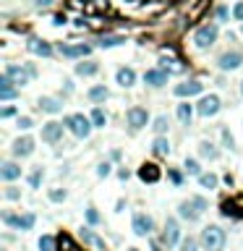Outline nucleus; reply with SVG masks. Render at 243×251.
Returning a JSON list of instances; mask_svg holds the SVG:
<instances>
[{
    "label": "nucleus",
    "mask_w": 243,
    "mask_h": 251,
    "mask_svg": "<svg viewBox=\"0 0 243 251\" xmlns=\"http://www.w3.org/2000/svg\"><path fill=\"white\" fill-rule=\"evenodd\" d=\"M63 126L71 131L76 139H87L89 134H92V128H94V123H92V118H87V115H81V113H73V115H68L66 120H63Z\"/></svg>",
    "instance_id": "nucleus-1"
},
{
    "label": "nucleus",
    "mask_w": 243,
    "mask_h": 251,
    "mask_svg": "<svg viewBox=\"0 0 243 251\" xmlns=\"http://www.w3.org/2000/svg\"><path fill=\"white\" fill-rule=\"evenodd\" d=\"M201 246L207 251H222L225 249V230L220 225H207L201 230Z\"/></svg>",
    "instance_id": "nucleus-2"
},
{
    "label": "nucleus",
    "mask_w": 243,
    "mask_h": 251,
    "mask_svg": "<svg viewBox=\"0 0 243 251\" xmlns=\"http://www.w3.org/2000/svg\"><path fill=\"white\" fill-rule=\"evenodd\" d=\"M204 212H207V199H201V196H191V199L180 202L178 207V215L183 220H199Z\"/></svg>",
    "instance_id": "nucleus-3"
},
{
    "label": "nucleus",
    "mask_w": 243,
    "mask_h": 251,
    "mask_svg": "<svg viewBox=\"0 0 243 251\" xmlns=\"http://www.w3.org/2000/svg\"><path fill=\"white\" fill-rule=\"evenodd\" d=\"M3 73L8 76V79L16 84V87H24V84H29V81L37 76V68H34V66H13V63H8Z\"/></svg>",
    "instance_id": "nucleus-4"
},
{
    "label": "nucleus",
    "mask_w": 243,
    "mask_h": 251,
    "mask_svg": "<svg viewBox=\"0 0 243 251\" xmlns=\"http://www.w3.org/2000/svg\"><path fill=\"white\" fill-rule=\"evenodd\" d=\"M217 26L215 24H204V26H199L196 29V34H194V42H196V47L199 50H207V47H212V45L217 42Z\"/></svg>",
    "instance_id": "nucleus-5"
},
{
    "label": "nucleus",
    "mask_w": 243,
    "mask_h": 251,
    "mask_svg": "<svg viewBox=\"0 0 243 251\" xmlns=\"http://www.w3.org/2000/svg\"><path fill=\"white\" fill-rule=\"evenodd\" d=\"M3 223L11 225V228H16V230H32L34 223H37V217L32 215V212H29V215H11V212H5Z\"/></svg>",
    "instance_id": "nucleus-6"
},
{
    "label": "nucleus",
    "mask_w": 243,
    "mask_h": 251,
    "mask_svg": "<svg viewBox=\"0 0 243 251\" xmlns=\"http://www.w3.org/2000/svg\"><path fill=\"white\" fill-rule=\"evenodd\" d=\"M126 120H128V126H131L133 131H139V128H144L149 123V113L144 108H131L126 113Z\"/></svg>",
    "instance_id": "nucleus-7"
},
{
    "label": "nucleus",
    "mask_w": 243,
    "mask_h": 251,
    "mask_svg": "<svg viewBox=\"0 0 243 251\" xmlns=\"http://www.w3.org/2000/svg\"><path fill=\"white\" fill-rule=\"evenodd\" d=\"M60 139H63V123H55V120H50V123L42 126V141L58 144Z\"/></svg>",
    "instance_id": "nucleus-8"
},
{
    "label": "nucleus",
    "mask_w": 243,
    "mask_h": 251,
    "mask_svg": "<svg viewBox=\"0 0 243 251\" xmlns=\"http://www.w3.org/2000/svg\"><path fill=\"white\" fill-rule=\"evenodd\" d=\"M196 110H199V115H201V118H212V115H217V113H220V97H217V94L204 97Z\"/></svg>",
    "instance_id": "nucleus-9"
},
{
    "label": "nucleus",
    "mask_w": 243,
    "mask_h": 251,
    "mask_svg": "<svg viewBox=\"0 0 243 251\" xmlns=\"http://www.w3.org/2000/svg\"><path fill=\"white\" fill-rule=\"evenodd\" d=\"M180 241V228H178V223H176V220H168V223H165V233H162V243H165V246H168V249H173V246H176V243Z\"/></svg>",
    "instance_id": "nucleus-10"
},
{
    "label": "nucleus",
    "mask_w": 243,
    "mask_h": 251,
    "mask_svg": "<svg viewBox=\"0 0 243 251\" xmlns=\"http://www.w3.org/2000/svg\"><path fill=\"white\" fill-rule=\"evenodd\" d=\"M241 63H243V55L241 52H222L220 55V60H217V66L222 68V71H235V68H241Z\"/></svg>",
    "instance_id": "nucleus-11"
},
{
    "label": "nucleus",
    "mask_w": 243,
    "mask_h": 251,
    "mask_svg": "<svg viewBox=\"0 0 243 251\" xmlns=\"http://www.w3.org/2000/svg\"><path fill=\"white\" fill-rule=\"evenodd\" d=\"M155 230V220L149 215H133V233L136 235H149Z\"/></svg>",
    "instance_id": "nucleus-12"
},
{
    "label": "nucleus",
    "mask_w": 243,
    "mask_h": 251,
    "mask_svg": "<svg viewBox=\"0 0 243 251\" xmlns=\"http://www.w3.org/2000/svg\"><path fill=\"white\" fill-rule=\"evenodd\" d=\"M92 47L89 45H60V55L63 58H87Z\"/></svg>",
    "instance_id": "nucleus-13"
},
{
    "label": "nucleus",
    "mask_w": 243,
    "mask_h": 251,
    "mask_svg": "<svg viewBox=\"0 0 243 251\" xmlns=\"http://www.w3.org/2000/svg\"><path fill=\"white\" fill-rule=\"evenodd\" d=\"M139 178L144 181V183H157V181L162 178V173H159V167H157V165L147 162V165H141V167H139Z\"/></svg>",
    "instance_id": "nucleus-14"
},
{
    "label": "nucleus",
    "mask_w": 243,
    "mask_h": 251,
    "mask_svg": "<svg viewBox=\"0 0 243 251\" xmlns=\"http://www.w3.org/2000/svg\"><path fill=\"white\" fill-rule=\"evenodd\" d=\"M199 92H204V84L201 81H183V84H178V87H176L178 97H194Z\"/></svg>",
    "instance_id": "nucleus-15"
},
{
    "label": "nucleus",
    "mask_w": 243,
    "mask_h": 251,
    "mask_svg": "<svg viewBox=\"0 0 243 251\" xmlns=\"http://www.w3.org/2000/svg\"><path fill=\"white\" fill-rule=\"evenodd\" d=\"M144 81L149 87H162V84H168V71L165 68H152V71L144 73Z\"/></svg>",
    "instance_id": "nucleus-16"
},
{
    "label": "nucleus",
    "mask_w": 243,
    "mask_h": 251,
    "mask_svg": "<svg viewBox=\"0 0 243 251\" xmlns=\"http://www.w3.org/2000/svg\"><path fill=\"white\" fill-rule=\"evenodd\" d=\"M32 152H34V139L24 136V139H16V141H13V155H16V157H29Z\"/></svg>",
    "instance_id": "nucleus-17"
},
{
    "label": "nucleus",
    "mask_w": 243,
    "mask_h": 251,
    "mask_svg": "<svg viewBox=\"0 0 243 251\" xmlns=\"http://www.w3.org/2000/svg\"><path fill=\"white\" fill-rule=\"evenodd\" d=\"M222 217H233V220H243V204L238 202H222Z\"/></svg>",
    "instance_id": "nucleus-18"
},
{
    "label": "nucleus",
    "mask_w": 243,
    "mask_h": 251,
    "mask_svg": "<svg viewBox=\"0 0 243 251\" xmlns=\"http://www.w3.org/2000/svg\"><path fill=\"white\" fill-rule=\"evenodd\" d=\"M16 97V84H13L8 76H0V100H13Z\"/></svg>",
    "instance_id": "nucleus-19"
},
{
    "label": "nucleus",
    "mask_w": 243,
    "mask_h": 251,
    "mask_svg": "<svg viewBox=\"0 0 243 251\" xmlns=\"http://www.w3.org/2000/svg\"><path fill=\"white\" fill-rule=\"evenodd\" d=\"M26 47L32 50L34 55H42V58H50V55H52V47H50L47 42H42V40H29Z\"/></svg>",
    "instance_id": "nucleus-20"
},
{
    "label": "nucleus",
    "mask_w": 243,
    "mask_h": 251,
    "mask_svg": "<svg viewBox=\"0 0 243 251\" xmlns=\"http://www.w3.org/2000/svg\"><path fill=\"white\" fill-rule=\"evenodd\" d=\"M21 176V167L16 162H3L0 165V178L3 181H16Z\"/></svg>",
    "instance_id": "nucleus-21"
},
{
    "label": "nucleus",
    "mask_w": 243,
    "mask_h": 251,
    "mask_svg": "<svg viewBox=\"0 0 243 251\" xmlns=\"http://www.w3.org/2000/svg\"><path fill=\"white\" fill-rule=\"evenodd\" d=\"M40 108H42L44 113H50V115H55V113L63 110V102L55 100V97H42V100H40Z\"/></svg>",
    "instance_id": "nucleus-22"
},
{
    "label": "nucleus",
    "mask_w": 243,
    "mask_h": 251,
    "mask_svg": "<svg viewBox=\"0 0 243 251\" xmlns=\"http://www.w3.org/2000/svg\"><path fill=\"white\" fill-rule=\"evenodd\" d=\"M115 79H118V84H120L123 89H128V87H133V81H136V73H133V68H120Z\"/></svg>",
    "instance_id": "nucleus-23"
},
{
    "label": "nucleus",
    "mask_w": 243,
    "mask_h": 251,
    "mask_svg": "<svg viewBox=\"0 0 243 251\" xmlns=\"http://www.w3.org/2000/svg\"><path fill=\"white\" fill-rule=\"evenodd\" d=\"M191 118H194V108H191V105H178V120H180V123H183V126H191Z\"/></svg>",
    "instance_id": "nucleus-24"
},
{
    "label": "nucleus",
    "mask_w": 243,
    "mask_h": 251,
    "mask_svg": "<svg viewBox=\"0 0 243 251\" xmlns=\"http://www.w3.org/2000/svg\"><path fill=\"white\" fill-rule=\"evenodd\" d=\"M87 97H89L92 102H105V100L110 97V92H108L105 87H92V89L87 92Z\"/></svg>",
    "instance_id": "nucleus-25"
},
{
    "label": "nucleus",
    "mask_w": 243,
    "mask_h": 251,
    "mask_svg": "<svg viewBox=\"0 0 243 251\" xmlns=\"http://www.w3.org/2000/svg\"><path fill=\"white\" fill-rule=\"evenodd\" d=\"M97 71H100V66H97L94 60H87V63L76 66V73H79V76H94Z\"/></svg>",
    "instance_id": "nucleus-26"
},
{
    "label": "nucleus",
    "mask_w": 243,
    "mask_h": 251,
    "mask_svg": "<svg viewBox=\"0 0 243 251\" xmlns=\"http://www.w3.org/2000/svg\"><path fill=\"white\" fill-rule=\"evenodd\" d=\"M81 238H84V243H89V246H94V249H105V241L97 238V235L89 230V228H84V230H81Z\"/></svg>",
    "instance_id": "nucleus-27"
},
{
    "label": "nucleus",
    "mask_w": 243,
    "mask_h": 251,
    "mask_svg": "<svg viewBox=\"0 0 243 251\" xmlns=\"http://www.w3.org/2000/svg\"><path fill=\"white\" fill-rule=\"evenodd\" d=\"M152 149H155V155H159V157H168L170 155V141L168 139H155V144H152Z\"/></svg>",
    "instance_id": "nucleus-28"
},
{
    "label": "nucleus",
    "mask_w": 243,
    "mask_h": 251,
    "mask_svg": "<svg viewBox=\"0 0 243 251\" xmlns=\"http://www.w3.org/2000/svg\"><path fill=\"white\" fill-rule=\"evenodd\" d=\"M199 183H201V188H217V183H220V178L215 176V173H201L199 176Z\"/></svg>",
    "instance_id": "nucleus-29"
},
{
    "label": "nucleus",
    "mask_w": 243,
    "mask_h": 251,
    "mask_svg": "<svg viewBox=\"0 0 243 251\" xmlns=\"http://www.w3.org/2000/svg\"><path fill=\"white\" fill-rule=\"evenodd\" d=\"M123 42H126V37L108 34V37H102V40H100V47H118V45H123Z\"/></svg>",
    "instance_id": "nucleus-30"
},
{
    "label": "nucleus",
    "mask_w": 243,
    "mask_h": 251,
    "mask_svg": "<svg viewBox=\"0 0 243 251\" xmlns=\"http://www.w3.org/2000/svg\"><path fill=\"white\" fill-rule=\"evenodd\" d=\"M199 152H201V157H207V160H217V149H215V144H212V141H201Z\"/></svg>",
    "instance_id": "nucleus-31"
},
{
    "label": "nucleus",
    "mask_w": 243,
    "mask_h": 251,
    "mask_svg": "<svg viewBox=\"0 0 243 251\" xmlns=\"http://www.w3.org/2000/svg\"><path fill=\"white\" fill-rule=\"evenodd\" d=\"M92 123H94L97 128H105V123H108V115H105V110H100V108L92 110Z\"/></svg>",
    "instance_id": "nucleus-32"
},
{
    "label": "nucleus",
    "mask_w": 243,
    "mask_h": 251,
    "mask_svg": "<svg viewBox=\"0 0 243 251\" xmlns=\"http://www.w3.org/2000/svg\"><path fill=\"white\" fill-rule=\"evenodd\" d=\"M60 251H81L79 246H76V243H73V238H71V235H60Z\"/></svg>",
    "instance_id": "nucleus-33"
},
{
    "label": "nucleus",
    "mask_w": 243,
    "mask_h": 251,
    "mask_svg": "<svg viewBox=\"0 0 243 251\" xmlns=\"http://www.w3.org/2000/svg\"><path fill=\"white\" fill-rule=\"evenodd\" d=\"M186 173H188V176H201V167H199V162H196V160H191V157H188L186 160Z\"/></svg>",
    "instance_id": "nucleus-34"
},
{
    "label": "nucleus",
    "mask_w": 243,
    "mask_h": 251,
    "mask_svg": "<svg viewBox=\"0 0 243 251\" xmlns=\"http://www.w3.org/2000/svg\"><path fill=\"white\" fill-rule=\"evenodd\" d=\"M40 251H55V238H52V235H42L40 238Z\"/></svg>",
    "instance_id": "nucleus-35"
},
{
    "label": "nucleus",
    "mask_w": 243,
    "mask_h": 251,
    "mask_svg": "<svg viewBox=\"0 0 243 251\" xmlns=\"http://www.w3.org/2000/svg\"><path fill=\"white\" fill-rule=\"evenodd\" d=\"M152 128H155L157 134H165V131H168V115H159V118L155 120V126H152Z\"/></svg>",
    "instance_id": "nucleus-36"
},
{
    "label": "nucleus",
    "mask_w": 243,
    "mask_h": 251,
    "mask_svg": "<svg viewBox=\"0 0 243 251\" xmlns=\"http://www.w3.org/2000/svg\"><path fill=\"white\" fill-rule=\"evenodd\" d=\"M40 181H42V167H37L32 176H29V186H32V188H40Z\"/></svg>",
    "instance_id": "nucleus-37"
},
{
    "label": "nucleus",
    "mask_w": 243,
    "mask_h": 251,
    "mask_svg": "<svg viewBox=\"0 0 243 251\" xmlns=\"http://www.w3.org/2000/svg\"><path fill=\"white\" fill-rule=\"evenodd\" d=\"M110 173H112V165L110 162H102L100 167H97V176H100V178H108Z\"/></svg>",
    "instance_id": "nucleus-38"
},
{
    "label": "nucleus",
    "mask_w": 243,
    "mask_h": 251,
    "mask_svg": "<svg viewBox=\"0 0 243 251\" xmlns=\"http://www.w3.org/2000/svg\"><path fill=\"white\" fill-rule=\"evenodd\" d=\"M87 220H89V225H97V223H100V215H97V209H94V207H89V209H87Z\"/></svg>",
    "instance_id": "nucleus-39"
},
{
    "label": "nucleus",
    "mask_w": 243,
    "mask_h": 251,
    "mask_svg": "<svg viewBox=\"0 0 243 251\" xmlns=\"http://www.w3.org/2000/svg\"><path fill=\"white\" fill-rule=\"evenodd\" d=\"M180 251H196V241L194 238H186L183 243H180Z\"/></svg>",
    "instance_id": "nucleus-40"
},
{
    "label": "nucleus",
    "mask_w": 243,
    "mask_h": 251,
    "mask_svg": "<svg viewBox=\"0 0 243 251\" xmlns=\"http://www.w3.org/2000/svg\"><path fill=\"white\" fill-rule=\"evenodd\" d=\"M233 19H235V21H243V0L233 8Z\"/></svg>",
    "instance_id": "nucleus-41"
},
{
    "label": "nucleus",
    "mask_w": 243,
    "mask_h": 251,
    "mask_svg": "<svg viewBox=\"0 0 243 251\" xmlns=\"http://www.w3.org/2000/svg\"><path fill=\"white\" fill-rule=\"evenodd\" d=\"M168 176H170V181H173V183H176V186H180V183H183V176H180L178 170H170Z\"/></svg>",
    "instance_id": "nucleus-42"
},
{
    "label": "nucleus",
    "mask_w": 243,
    "mask_h": 251,
    "mask_svg": "<svg viewBox=\"0 0 243 251\" xmlns=\"http://www.w3.org/2000/svg\"><path fill=\"white\" fill-rule=\"evenodd\" d=\"M50 199H52V202H63V199H66V191L55 188V191H50Z\"/></svg>",
    "instance_id": "nucleus-43"
},
{
    "label": "nucleus",
    "mask_w": 243,
    "mask_h": 251,
    "mask_svg": "<svg viewBox=\"0 0 243 251\" xmlns=\"http://www.w3.org/2000/svg\"><path fill=\"white\" fill-rule=\"evenodd\" d=\"M222 139H225V147H227V149H235V141H233L230 131H222Z\"/></svg>",
    "instance_id": "nucleus-44"
},
{
    "label": "nucleus",
    "mask_w": 243,
    "mask_h": 251,
    "mask_svg": "<svg viewBox=\"0 0 243 251\" xmlns=\"http://www.w3.org/2000/svg\"><path fill=\"white\" fill-rule=\"evenodd\" d=\"M19 128H24V131H26V128H32V118H19Z\"/></svg>",
    "instance_id": "nucleus-45"
},
{
    "label": "nucleus",
    "mask_w": 243,
    "mask_h": 251,
    "mask_svg": "<svg viewBox=\"0 0 243 251\" xmlns=\"http://www.w3.org/2000/svg\"><path fill=\"white\" fill-rule=\"evenodd\" d=\"M13 113H16V108H3V110H0V118H11Z\"/></svg>",
    "instance_id": "nucleus-46"
},
{
    "label": "nucleus",
    "mask_w": 243,
    "mask_h": 251,
    "mask_svg": "<svg viewBox=\"0 0 243 251\" xmlns=\"http://www.w3.org/2000/svg\"><path fill=\"white\" fill-rule=\"evenodd\" d=\"M50 3H52V0H34V5H37V8H47Z\"/></svg>",
    "instance_id": "nucleus-47"
},
{
    "label": "nucleus",
    "mask_w": 243,
    "mask_h": 251,
    "mask_svg": "<svg viewBox=\"0 0 243 251\" xmlns=\"http://www.w3.org/2000/svg\"><path fill=\"white\" fill-rule=\"evenodd\" d=\"M217 19L225 21V19H227V8H217Z\"/></svg>",
    "instance_id": "nucleus-48"
},
{
    "label": "nucleus",
    "mask_w": 243,
    "mask_h": 251,
    "mask_svg": "<svg viewBox=\"0 0 243 251\" xmlns=\"http://www.w3.org/2000/svg\"><path fill=\"white\" fill-rule=\"evenodd\" d=\"M5 196H8V199H19V191H16V188H8V191H5Z\"/></svg>",
    "instance_id": "nucleus-49"
},
{
    "label": "nucleus",
    "mask_w": 243,
    "mask_h": 251,
    "mask_svg": "<svg viewBox=\"0 0 243 251\" xmlns=\"http://www.w3.org/2000/svg\"><path fill=\"white\" fill-rule=\"evenodd\" d=\"M241 94H243V81H241Z\"/></svg>",
    "instance_id": "nucleus-50"
},
{
    "label": "nucleus",
    "mask_w": 243,
    "mask_h": 251,
    "mask_svg": "<svg viewBox=\"0 0 243 251\" xmlns=\"http://www.w3.org/2000/svg\"><path fill=\"white\" fill-rule=\"evenodd\" d=\"M128 251H139V249H128Z\"/></svg>",
    "instance_id": "nucleus-51"
},
{
    "label": "nucleus",
    "mask_w": 243,
    "mask_h": 251,
    "mask_svg": "<svg viewBox=\"0 0 243 251\" xmlns=\"http://www.w3.org/2000/svg\"><path fill=\"white\" fill-rule=\"evenodd\" d=\"M128 3H133V0H128Z\"/></svg>",
    "instance_id": "nucleus-52"
}]
</instances>
